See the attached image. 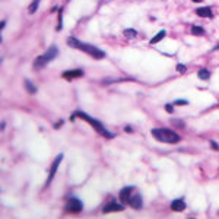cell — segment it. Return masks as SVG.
Returning a JSON list of instances; mask_svg holds the SVG:
<instances>
[{"label": "cell", "mask_w": 219, "mask_h": 219, "mask_svg": "<svg viewBox=\"0 0 219 219\" xmlns=\"http://www.w3.org/2000/svg\"><path fill=\"white\" fill-rule=\"evenodd\" d=\"M67 44L73 48H77V50L83 51L86 54L92 56L93 59H104L105 57V53L102 50H99L98 47L92 45V44H88V42H82V41H77L76 38H67Z\"/></svg>", "instance_id": "cell-1"}, {"label": "cell", "mask_w": 219, "mask_h": 219, "mask_svg": "<svg viewBox=\"0 0 219 219\" xmlns=\"http://www.w3.org/2000/svg\"><path fill=\"white\" fill-rule=\"evenodd\" d=\"M152 136L156 140L164 142V143H178L180 142V136L175 131L169 130V129H162V127H159V129H152Z\"/></svg>", "instance_id": "cell-2"}, {"label": "cell", "mask_w": 219, "mask_h": 219, "mask_svg": "<svg viewBox=\"0 0 219 219\" xmlns=\"http://www.w3.org/2000/svg\"><path fill=\"white\" fill-rule=\"evenodd\" d=\"M75 115H76V117H80L82 120H85V121H88L89 124H91V126H92L93 129H95V130H97L101 136H104V137H107V139H113V137H114L113 133H110V131L107 130L105 127L102 126V124H101L99 121H98V120L92 118L91 115H88L86 113H82V111H76Z\"/></svg>", "instance_id": "cell-3"}, {"label": "cell", "mask_w": 219, "mask_h": 219, "mask_svg": "<svg viewBox=\"0 0 219 219\" xmlns=\"http://www.w3.org/2000/svg\"><path fill=\"white\" fill-rule=\"evenodd\" d=\"M59 56V50H57V47H50L48 50L44 53L42 56H40L37 60L34 61V67L35 69H41V67H44L47 63H50L51 60H54L56 57Z\"/></svg>", "instance_id": "cell-4"}, {"label": "cell", "mask_w": 219, "mask_h": 219, "mask_svg": "<svg viewBox=\"0 0 219 219\" xmlns=\"http://www.w3.org/2000/svg\"><path fill=\"white\" fill-rule=\"evenodd\" d=\"M82 207H83L82 202H80L79 199H76V197L69 199L67 203H66V211L70 212V213H79V212L82 211Z\"/></svg>", "instance_id": "cell-5"}, {"label": "cell", "mask_w": 219, "mask_h": 219, "mask_svg": "<svg viewBox=\"0 0 219 219\" xmlns=\"http://www.w3.org/2000/svg\"><path fill=\"white\" fill-rule=\"evenodd\" d=\"M61 159H63V153L57 155V156H56V159L53 161V164H51V168H50V173H48V180H47V185H48L51 181H53V178H54L56 173H57V168H59V165H60V162H61Z\"/></svg>", "instance_id": "cell-6"}, {"label": "cell", "mask_w": 219, "mask_h": 219, "mask_svg": "<svg viewBox=\"0 0 219 219\" xmlns=\"http://www.w3.org/2000/svg\"><path fill=\"white\" fill-rule=\"evenodd\" d=\"M127 205H130L133 209H140V207L143 206V200H142V196L139 193H135L133 196H130L129 199V203Z\"/></svg>", "instance_id": "cell-7"}, {"label": "cell", "mask_w": 219, "mask_h": 219, "mask_svg": "<svg viewBox=\"0 0 219 219\" xmlns=\"http://www.w3.org/2000/svg\"><path fill=\"white\" fill-rule=\"evenodd\" d=\"M124 211V205L123 203H117V202H111L110 205H107L104 207V213H111V212H121Z\"/></svg>", "instance_id": "cell-8"}, {"label": "cell", "mask_w": 219, "mask_h": 219, "mask_svg": "<svg viewBox=\"0 0 219 219\" xmlns=\"http://www.w3.org/2000/svg\"><path fill=\"white\" fill-rule=\"evenodd\" d=\"M80 76H83V70H80V69H75V70H66L63 73V77L67 80H72V79H76V77H80Z\"/></svg>", "instance_id": "cell-9"}, {"label": "cell", "mask_w": 219, "mask_h": 219, "mask_svg": "<svg viewBox=\"0 0 219 219\" xmlns=\"http://www.w3.org/2000/svg\"><path fill=\"white\" fill-rule=\"evenodd\" d=\"M131 191H135L133 187H124V189L120 191V199H121L123 203H129V199L131 196Z\"/></svg>", "instance_id": "cell-10"}, {"label": "cell", "mask_w": 219, "mask_h": 219, "mask_svg": "<svg viewBox=\"0 0 219 219\" xmlns=\"http://www.w3.org/2000/svg\"><path fill=\"white\" fill-rule=\"evenodd\" d=\"M171 209L174 212H183L185 211V203L183 199H175L173 203H171Z\"/></svg>", "instance_id": "cell-11"}, {"label": "cell", "mask_w": 219, "mask_h": 219, "mask_svg": "<svg viewBox=\"0 0 219 219\" xmlns=\"http://www.w3.org/2000/svg\"><path fill=\"white\" fill-rule=\"evenodd\" d=\"M196 13H197L200 18H212L213 16V13H212V9L211 8H199L196 9Z\"/></svg>", "instance_id": "cell-12"}, {"label": "cell", "mask_w": 219, "mask_h": 219, "mask_svg": "<svg viewBox=\"0 0 219 219\" xmlns=\"http://www.w3.org/2000/svg\"><path fill=\"white\" fill-rule=\"evenodd\" d=\"M191 35H196V37H200V35H205V29L202 26L193 25L191 26Z\"/></svg>", "instance_id": "cell-13"}, {"label": "cell", "mask_w": 219, "mask_h": 219, "mask_svg": "<svg viewBox=\"0 0 219 219\" xmlns=\"http://www.w3.org/2000/svg\"><path fill=\"white\" fill-rule=\"evenodd\" d=\"M165 35H167V32H165L164 29L159 31V32H158V34H156L155 37H153V38L151 40V44H156V42H159L161 40H162V38H165Z\"/></svg>", "instance_id": "cell-14"}, {"label": "cell", "mask_w": 219, "mask_h": 219, "mask_svg": "<svg viewBox=\"0 0 219 219\" xmlns=\"http://www.w3.org/2000/svg\"><path fill=\"white\" fill-rule=\"evenodd\" d=\"M197 76L200 77V79H203V80H207L209 77H211V72H209L207 69H202V70H199Z\"/></svg>", "instance_id": "cell-15"}, {"label": "cell", "mask_w": 219, "mask_h": 219, "mask_svg": "<svg viewBox=\"0 0 219 219\" xmlns=\"http://www.w3.org/2000/svg\"><path fill=\"white\" fill-rule=\"evenodd\" d=\"M25 88H26V91H28L29 93H35V92H37V86H34L31 80H25Z\"/></svg>", "instance_id": "cell-16"}, {"label": "cell", "mask_w": 219, "mask_h": 219, "mask_svg": "<svg viewBox=\"0 0 219 219\" xmlns=\"http://www.w3.org/2000/svg\"><path fill=\"white\" fill-rule=\"evenodd\" d=\"M40 2L41 0H34L32 3H31V6H29V13H35L38 10V8H40Z\"/></svg>", "instance_id": "cell-17"}, {"label": "cell", "mask_w": 219, "mask_h": 219, "mask_svg": "<svg viewBox=\"0 0 219 219\" xmlns=\"http://www.w3.org/2000/svg\"><path fill=\"white\" fill-rule=\"evenodd\" d=\"M124 35H126L127 38H135L136 35H137V32H136L135 29H124Z\"/></svg>", "instance_id": "cell-18"}, {"label": "cell", "mask_w": 219, "mask_h": 219, "mask_svg": "<svg viewBox=\"0 0 219 219\" xmlns=\"http://www.w3.org/2000/svg\"><path fill=\"white\" fill-rule=\"evenodd\" d=\"M171 123H173L174 126H178V127H184V123L180 121V120H171Z\"/></svg>", "instance_id": "cell-19"}, {"label": "cell", "mask_w": 219, "mask_h": 219, "mask_svg": "<svg viewBox=\"0 0 219 219\" xmlns=\"http://www.w3.org/2000/svg\"><path fill=\"white\" fill-rule=\"evenodd\" d=\"M185 104H189L185 99H177V101H175V105H185Z\"/></svg>", "instance_id": "cell-20"}, {"label": "cell", "mask_w": 219, "mask_h": 219, "mask_svg": "<svg viewBox=\"0 0 219 219\" xmlns=\"http://www.w3.org/2000/svg\"><path fill=\"white\" fill-rule=\"evenodd\" d=\"M177 70H178V72H181V73H184L185 72V66H184V64H178Z\"/></svg>", "instance_id": "cell-21"}, {"label": "cell", "mask_w": 219, "mask_h": 219, "mask_svg": "<svg viewBox=\"0 0 219 219\" xmlns=\"http://www.w3.org/2000/svg\"><path fill=\"white\" fill-rule=\"evenodd\" d=\"M211 145H212V147H213V149H215V151H219V145L216 143L215 140H211Z\"/></svg>", "instance_id": "cell-22"}, {"label": "cell", "mask_w": 219, "mask_h": 219, "mask_svg": "<svg viewBox=\"0 0 219 219\" xmlns=\"http://www.w3.org/2000/svg\"><path fill=\"white\" fill-rule=\"evenodd\" d=\"M165 110H167L168 113H173V111H174V108H173V105H171V104H167V105H165Z\"/></svg>", "instance_id": "cell-23"}, {"label": "cell", "mask_w": 219, "mask_h": 219, "mask_svg": "<svg viewBox=\"0 0 219 219\" xmlns=\"http://www.w3.org/2000/svg\"><path fill=\"white\" fill-rule=\"evenodd\" d=\"M124 130H126L127 133H131V131H133V129H131L130 126H126V127H124Z\"/></svg>", "instance_id": "cell-24"}, {"label": "cell", "mask_w": 219, "mask_h": 219, "mask_svg": "<svg viewBox=\"0 0 219 219\" xmlns=\"http://www.w3.org/2000/svg\"><path fill=\"white\" fill-rule=\"evenodd\" d=\"M194 3H200V2H203V0H193Z\"/></svg>", "instance_id": "cell-25"}, {"label": "cell", "mask_w": 219, "mask_h": 219, "mask_svg": "<svg viewBox=\"0 0 219 219\" xmlns=\"http://www.w3.org/2000/svg\"><path fill=\"white\" fill-rule=\"evenodd\" d=\"M218 50H219V45H218Z\"/></svg>", "instance_id": "cell-26"}]
</instances>
